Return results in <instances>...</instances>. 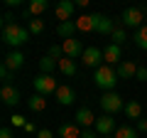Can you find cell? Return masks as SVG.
I'll return each instance as SVG.
<instances>
[{"instance_id":"1","label":"cell","mask_w":147,"mask_h":138,"mask_svg":"<svg viewBox=\"0 0 147 138\" xmlns=\"http://www.w3.org/2000/svg\"><path fill=\"white\" fill-rule=\"evenodd\" d=\"M3 42L7 47H12V49H20L22 44L30 42V30L17 25V22L15 25H7V27H3Z\"/></svg>"},{"instance_id":"2","label":"cell","mask_w":147,"mask_h":138,"mask_svg":"<svg viewBox=\"0 0 147 138\" xmlns=\"http://www.w3.org/2000/svg\"><path fill=\"white\" fill-rule=\"evenodd\" d=\"M93 84L98 89H105V91H115V84H118V72L110 64H103L93 72Z\"/></svg>"},{"instance_id":"3","label":"cell","mask_w":147,"mask_h":138,"mask_svg":"<svg viewBox=\"0 0 147 138\" xmlns=\"http://www.w3.org/2000/svg\"><path fill=\"white\" fill-rule=\"evenodd\" d=\"M98 104H100V109H103V113H108V116H115L118 111H125V104H123V99H120L118 91H105Z\"/></svg>"},{"instance_id":"4","label":"cell","mask_w":147,"mask_h":138,"mask_svg":"<svg viewBox=\"0 0 147 138\" xmlns=\"http://www.w3.org/2000/svg\"><path fill=\"white\" fill-rule=\"evenodd\" d=\"M57 89H59V84L54 79V74H37L34 77V91L37 94L52 96V94H57Z\"/></svg>"},{"instance_id":"5","label":"cell","mask_w":147,"mask_h":138,"mask_svg":"<svg viewBox=\"0 0 147 138\" xmlns=\"http://www.w3.org/2000/svg\"><path fill=\"white\" fill-rule=\"evenodd\" d=\"M142 20H145V10H140V8H127V10H123V15H120L123 27H132V30H140Z\"/></svg>"},{"instance_id":"6","label":"cell","mask_w":147,"mask_h":138,"mask_svg":"<svg viewBox=\"0 0 147 138\" xmlns=\"http://www.w3.org/2000/svg\"><path fill=\"white\" fill-rule=\"evenodd\" d=\"M81 62H84V67H88V69H98V67H103L105 64V59H103V49H98V47H86V52H84V57H81Z\"/></svg>"},{"instance_id":"7","label":"cell","mask_w":147,"mask_h":138,"mask_svg":"<svg viewBox=\"0 0 147 138\" xmlns=\"http://www.w3.org/2000/svg\"><path fill=\"white\" fill-rule=\"evenodd\" d=\"M74 10H76V3L74 0H59L57 5H54V15H57L59 22L74 20Z\"/></svg>"},{"instance_id":"8","label":"cell","mask_w":147,"mask_h":138,"mask_svg":"<svg viewBox=\"0 0 147 138\" xmlns=\"http://www.w3.org/2000/svg\"><path fill=\"white\" fill-rule=\"evenodd\" d=\"M61 49H64V57H69V59H81V57H84V52H86V47L81 44V40H76V37L64 40Z\"/></svg>"},{"instance_id":"9","label":"cell","mask_w":147,"mask_h":138,"mask_svg":"<svg viewBox=\"0 0 147 138\" xmlns=\"http://www.w3.org/2000/svg\"><path fill=\"white\" fill-rule=\"evenodd\" d=\"M96 131H98V136H113V133L118 131L115 126V118L108 116V113H103V116H98V121H96Z\"/></svg>"},{"instance_id":"10","label":"cell","mask_w":147,"mask_h":138,"mask_svg":"<svg viewBox=\"0 0 147 138\" xmlns=\"http://www.w3.org/2000/svg\"><path fill=\"white\" fill-rule=\"evenodd\" d=\"M93 20H96V32H98V35H113V32H115V22L110 20L108 15L93 12Z\"/></svg>"},{"instance_id":"11","label":"cell","mask_w":147,"mask_h":138,"mask_svg":"<svg viewBox=\"0 0 147 138\" xmlns=\"http://www.w3.org/2000/svg\"><path fill=\"white\" fill-rule=\"evenodd\" d=\"M96 121H98V116H93V111H91V109H79V111H76V116H74V123H79L84 131H86V128H93Z\"/></svg>"},{"instance_id":"12","label":"cell","mask_w":147,"mask_h":138,"mask_svg":"<svg viewBox=\"0 0 147 138\" xmlns=\"http://www.w3.org/2000/svg\"><path fill=\"white\" fill-rule=\"evenodd\" d=\"M57 101L61 104V106H71L74 101H76V91L71 89L69 84H59V89H57Z\"/></svg>"},{"instance_id":"13","label":"cell","mask_w":147,"mask_h":138,"mask_svg":"<svg viewBox=\"0 0 147 138\" xmlns=\"http://www.w3.org/2000/svg\"><path fill=\"white\" fill-rule=\"evenodd\" d=\"M0 99H3L5 106H17V104H20V91H17L12 84H5L3 89H0Z\"/></svg>"},{"instance_id":"14","label":"cell","mask_w":147,"mask_h":138,"mask_svg":"<svg viewBox=\"0 0 147 138\" xmlns=\"http://www.w3.org/2000/svg\"><path fill=\"white\" fill-rule=\"evenodd\" d=\"M120 57H123V49L118 47V44H113V42L103 49V59H105V64H110V67H113V64H120L123 62Z\"/></svg>"},{"instance_id":"15","label":"cell","mask_w":147,"mask_h":138,"mask_svg":"<svg viewBox=\"0 0 147 138\" xmlns=\"http://www.w3.org/2000/svg\"><path fill=\"white\" fill-rule=\"evenodd\" d=\"M115 72H118V79H132V77L137 74V64L130 62V59H123Z\"/></svg>"},{"instance_id":"16","label":"cell","mask_w":147,"mask_h":138,"mask_svg":"<svg viewBox=\"0 0 147 138\" xmlns=\"http://www.w3.org/2000/svg\"><path fill=\"white\" fill-rule=\"evenodd\" d=\"M3 64H5V67L10 69V72H17V69H20L22 64H25V54H22L20 49H12V52L5 57V62H3Z\"/></svg>"},{"instance_id":"17","label":"cell","mask_w":147,"mask_h":138,"mask_svg":"<svg viewBox=\"0 0 147 138\" xmlns=\"http://www.w3.org/2000/svg\"><path fill=\"white\" fill-rule=\"evenodd\" d=\"M84 128L79 123H61L59 126V138H81Z\"/></svg>"},{"instance_id":"18","label":"cell","mask_w":147,"mask_h":138,"mask_svg":"<svg viewBox=\"0 0 147 138\" xmlns=\"http://www.w3.org/2000/svg\"><path fill=\"white\" fill-rule=\"evenodd\" d=\"M76 30H79V32H96L93 15H79V17H76Z\"/></svg>"},{"instance_id":"19","label":"cell","mask_w":147,"mask_h":138,"mask_svg":"<svg viewBox=\"0 0 147 138\" xmlns=\"http://www.w3.org/2000/svg\"><path fill=\"white\" fill-rule=\"evenodd\" d=\"M74 32H76V20H69V22H59L57 25V35L61 40H71Z\"/></svg>"},{"instance_id":"20","label":"cell","mask_w":147,"mask_h":138,"mask_svg":"<svg viewBox=\"0 0 147 138\" xmlns=\"http://www.w3.org/2000/svg\"><path fill=\"white\" fill-rule=\"evenodd\" d=\"M59 72H61L64 77H74L76 72H79V67H76V59H69V57L59 59Z\"/></svg>"},{"instance_id":"21","label":"cell","mask_w":147,"mask_h":138,"mask_svg":"<svg viewBox=\"0 0 147 138\" xmlns=\"http://www.w3.org/2000/svg\"><path fill=\"white\" fill-rule=\"evenodd\" d=\"M54 69H59V62L54 57H42L39 59V74H54Z\"/></svg>"},{"instance_id":"22","label":"cell","mask_w":147,"mask_h":138,"mask_svg":"<svg viewBox=\"0 0 147 138\" xmlns=\"http://www.w3.org/2000/svg\"><path fill=\"white\" fill-rule=\"evenodd\" d=\"M27 106H30V111H34V113L44 111V109H47V96H42V94H32V99L27 101Z\"/></svg>"},{"instance_id":"23","label":"cell","mask_w":147,"mask_h":138,"mask_svg":"<svg viewBox=\"0 0 147 138\" xmlns=\"http://www.w3.org/2000/svg\"><path fill=\"white\" fill-rule=\"evenodd\" d=\"M125 116L132 118V121H140L142 118V106L137 104V101H127L125 104Z\"/></svg>"},{"instance_id":"24","label":"cell","mask_w":147,"mask_h":138,"mask_svg":"<svg viewBox=\"0 0 147 138\" xmlns=\"http://www.w3.org/2000/svg\"><path fill=\"white\" fill-rule=\"evenodd\" d=\"M47 8H49L47 0H32L27 10H30V15H32V17H39L42 12H47Z\"/></svg>"},{"instance_id":"25","label":"cell","mask_w":147,"mask_h":138,"mask_svg":"<svg viewBox=\"0 0 147 138\" xmlns=\"http://www.w3.org/2000/svg\"><path fill=\"white\" fill-rule=\"evenodd\" d=\"M132 40H135V44H137L140 49H145V52H147V25H142L140 30H135Z\"/></svg>"},{"instance_id":"26","label":"cell","mask_w":147,"mask_h":138,"mask_svg":"<svg viewBox=\"0 0 147 138\" xmlns=\"http://www.w3.org/2000/svg\"><path fill=\"white\" fill-rule=\"evenodd\" d=\"M137 128H132V126H118V131L113 133V138H137Z\"/></svg>"},{"instance_id":"27","label":"cell","mask_w":147,"mask_h":138,"mask_svg":"<svg viewBox=\"0 0 147 138\" xmlns=\"http://www.w3.org/2000/svg\"><path fill=\"white\" fill-rule=\"evenodd\" d=\"M110 37H113V44H118V47H123V44L127 42V32H125V27H115V32H113Z\"/></svg>"},{"instance_id":"28","label":"cell","mask_w":147,"mask_h":138,"mask_svg":"<svg viewBox=\"0 0 147 138\" xmlns=\"http://www.w3.org/2000/svg\"><path fill=\"white\" fill-rule=\"evenodd\" d=\"M27 30H30V35H42L44 32V20H30V25H27Z\"/></svg>"},{"instance_id":"29","label":"cell","mask_w":147,"mask_h":138,"mask_svg":"<svg viewBox=\"0 0 147 138\" xmlns=\"http://www.w3.org/2000/svg\"><path fill=\"white\" fill-rule=\"evenodd\" d=\"M49 57H54L59 62V59H64V49H61V44H52L49 47Z\"/></svg>"},{"instance_id":"30","label":"cell","mask_w":147,"mask_h":138,"mask_svg":"<svg viewBox=\"0 0 147 138\" xmlns=\"http://www.w3.org/2000/svg\"><path fill=\"white\" fill-rule=\"evenodd\" d=\"M25 116H20V113H12L10 116V126H20V128H25Z\"/></svg>"},{"instance_id":"31","label":"cell","mask_w":147,"mask_h":138,"mask_svg":"<svg viewBox=\"0 0 147 138\" xmlns=\"http://www.w3.org/2000/svg\"><path fill=\"white\" fill-rule=\"evenodd\" d=\"M0 79L5 81V84H10V79H12V72H10V69L5 67V64H3V67H0Z\"/></svg>"},{"instance_id":"32","label":"cell","mask_w":147,"mask_h":138,"mask_svg":"<svg viewBox=\"0 0 147 138\" xmlns=\"http://www.w3.org/2000/svg\"><path fill=\"white\" fill-rule=\"evenodd\" d=\"M135 79H137V81H147V67H137Z\"/></svg>"},{"instance_id":"33","label":"cell","mask_w":147,"mask_h":138,"mask_svg":"<svg viewBox=\"0 0 147 138\" xmlns=\"http://www.w3.org/2000/svg\"><path fill=\"white\" fill-rule=\"evenodd\" d=\"M81 138H100V136H98V131H96V128H86V131L81 133Z\"/></svg>"},{"instance_id":"34","label":"cell","mask_w":147,"mask_h":138,"mask_svg":"<svg viewBox=\"0 0 147 138\" xmlns=\"http://www.w3.org/2000/svg\"><path fill=\"white\" fill-rule=\"evenodd\" d=\"M7 25H15V17H12V12H5V15H3V27H7Z\"/></svg>"},{"instance_id":"35","label":"cell","mask_w":147,"mask_h":138,"mask_svg":"<svg viewBox=\"0 0 147 138\" xmlns=\"http://www.w3.org/2000/svg\"><path fill=\"white\" fill-rule=\"evenodd\" d=\"M37 138H54V133L49 131V128H39V131H37Z\"/></svg>"},{"instance_id":"36","label":"cell","mask_w":147,"mask_h":138,"mask_svg":"<svg viewBox=\"0 0 147 138\" xmlns=\"http://www.w3.org/2000/svg\"><path fill=\"white\" fill-rule=\"evenodd\" d=\"M137 131H140V133H147V118H140V121H137Z\"/></svg>"},{"instance_id":"37","label":"cell","mask_w":147,"mask_h":138,"mask_svg":"<svg viewBox=\"0 0 147 138\" xmlns=\"http://www.w3.org/2000/svg\"><path fill=\"white\" fill-rule=\"evenodd\" d=\"M0 138H15V136H12L10 128H3V131H0Z\"/></svg>"},{"instance_id":"38","label":"cell","mask_w":147,"mask_h":138,"mask_svg":"<svg viewBox=\"0 0 147 138\" xmlns=\"http://www.w3.org/2000/svg\"><path fill=\"white\" fill-rule=\"evenodd\" d=\"M25 131H27V133H34V123L27 121V123H25Z\"/></svg>"},{"instance_id":"39","label":"cell","mask_w":147,"mask_h":138,"mask_svg":"<svg viewBox=\"0 0 147 138\" xmlns=\"http://www.w3.org/2000/svg\"><path fill=\"white\" fill-rule=\"evenodd\" d=\"M100 138H113V136H100Z\"/></svg>"}]
</instances>
